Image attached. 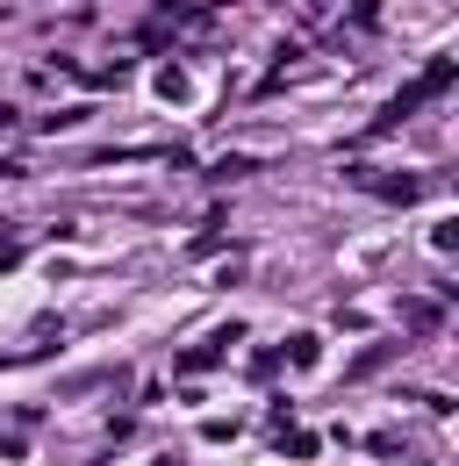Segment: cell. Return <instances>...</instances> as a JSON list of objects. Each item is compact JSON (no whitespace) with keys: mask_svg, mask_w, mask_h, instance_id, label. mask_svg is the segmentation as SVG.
<instances>
[{"mask_svg":"<svg viewBox=\"0 0 459 466\" xmlns=\"http://www.w3.org/2000/svg\"><path fill=\"white\" fill-rule=\"evenodd\" d=\"M453 79H459V65H453V58H431V72H423L416 86H402L395 101L381 108V122H373V129H402V122H409V116H416V108H423V101H438V94H445Z\"/></svg>","mask_w":459,"mask_h":466,"instance_id":"1","label":"cell"}]
</instances>
